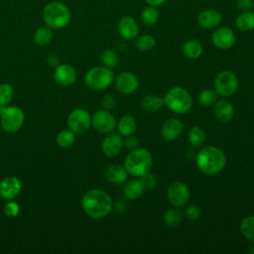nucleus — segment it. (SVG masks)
Wrapping results in <instances>:
<instances>
[{
	"label": "nucleus",
	"instance_id": "f257e3e1",
	"mask_svg": "<svg viewBox=\"0 0 254 254\" xmlns=\"http://www.w3.org/2000/svg\"><path fill=\"white\" fill-rule=\"evenodd\" d=\"M83 211L91 218L100 219L106 217L112 207L113 201L111 196L103 190L92 189L86 191L81 198Z\"/></svg>",
	"mask_w": 254,
	"mask_h": 254
},
{
	"label": "nucleus",
	"instance_id": "f03ea898",
	"mask_svg": "<svg viewBox=\"0 0 254 254\" xmlns=\"http://www.w3.org/2000/svg\"><path fill=\"white\" fill-rule=\"evenodd\" d=\"M195 162L201 173L214 176L224 169L226 157L221 149L215 146H205L198 151Z\"/></svg>",
	"mask_w": 254,
	"mask_h": 254
},
{
	"label": "nucleus",
	"instance_id": "7ed1b4c3",
	"mask_svg": "<svg viewBox=\"0 0 254 254\" xmlns=\"http://www.w3.org/2000/svg\"><path fill=\"white\" fill-rule=\"evenodd\" d=\"M153 164L151 153L145 148H136L131 150L124 160V168L128 175L133 177H142L150 172Z\"/></svg>",
	"mask_w": 254,
	"mask_h": 254
},
{
	"label": "nucleus",
	"instance_id": "20e7f679",
	"mask_svg": "<svg viewBox=\"0 0 254 254\" xmlns=\"http://www.w3.org/2000/svg\"><path fill=\"white\" fill-rule=\"evenodd\" d=\"M70 11L62 2H49L43 9V18L48 27L51 29H63L70 21Z\"/></svg>",
	"mask_w": 254,
	"mask_h": 254
},
{
	"label": "nucleus",
	"instance_id": "39448f33",
	"mask_svg": "<svg viewBox=\"0 0 254 254\" xmlns=\"http://www.w3.org/2000/svg\"><path fill=\"white\" fill-rule=\"evenodd\" d=\"M165 105L178 114L188 113L192 106V98L190 92L179 86L170 88L164 96Z\"/></svg>",
	"mask_w": 254,
	"mask_h": 254
},
{
	"label": "nucleus",
	"instance_id": "423d86ee",
	"mask_svg": "<svg viewBox=\"0 0 254 254\" xmlns=\"http://www.w3.org/2000/svg\"><path fill=\"white\" fill-rule=\"evenodd\" d=\"M114 75L106 66H94L90 68L84 77L85 84L93 90H104L113 82Z\"/></svg>",
	"mask_w": 254,
	"mask_h": 254
},
{
	"label": "nucleus",
	"instance_id": "0eeeda50",
	"mask_svg": "<svg viewBox=\"0 0 254 254\" xmlns=\"http://www.w3.org/2000/svg\"><path fill=\"white\" fill-rule=\"evenodd\" d=\"M25 121L22 109L17 106H5L0 113V123L4 131L14 133L21 129Z\"/></svg>",
	"mask_w": 254,
	"mask_h": 254
},
{
	"label": "nucleus",
	"instance_id": "6e6552de",
	"mask_svg": "<svg viewBox=\"0 0 254 254\" xmlns=\"http://www.w3.org/2000/svg\"><path fill=\"white\" fill-rule=\"evenodd\" d=\"M238 89V79L231 70H221L214 79V90L223 97H229L236 93Z\"/></svg>",
	"mask_w": 254,
	"mask_h": 254
},
{
	"label": "nucleus",
	"instance_id": "1a4fd4ad",
	"mask_svg": "<svg viewBox=\"0 0 254 254\" xmlns=\"http://www.w3.org/2000/svg\"><path fill=\"white\" fill-rule=\"evenodd\" d=\"M67 126L74 134H82L91 126V115L86 109L75 108L67 116Z\"/></svg>",
	"mask_w": 254,
	"mask_h": 254
},
{
	"label": "nucleus",
	"instance_id": "9d476101",
	"mask_svg": "<svg viewBox=\"0 0 254 254\" xmlns=\"http://www.w3.org/2000/svg\"><path fill=\"white\" fill-rule=\"evenodd\" d=\"M167 197L173 206L182 207L186 205L190 200V190L184 183L174 182L169 186L167 190Z\"/></svg>",
	"mask_w": 254,
	"mask_h": 254
},
{
	"label": "nucleus",
	"instance_id": "9b49d317",
	"mask_svg": "<svg viewBox=\"0 0 254 254\" xmlns=\"http://www.w3.org/2000/svg\"><path fill=\"white\" fill-rule=\"evenodd\" d=\"M116 124L114 116L106 109H99L91 116V125L102 134L111 133L115 129Z\"/></svg>",
	"mask_w": 254,
	"mask_h": 254
},
{
	"label": "nucleus",
	"instance_id": "f8f14e48",
	"mask_svg": "<svg viewBox=\"0 0 254 254\" xmlns=\"http://www.w3.org/2000/svg\"><path fill=\"white\" fill-rule=\"evenodd\" d=\"M211 41L216 48L220 50H228L234 46L236 36L232 29L228 27H220L212 33Z\"/></svg>",
	"mask_w": 254,
	"mask_h": 254
},
{
	"label": "nucleus",
	"instance_id": "ddd939ff",
	"mask_svg": "<svg viewBox=\"0 0 254 254\" xmlns=\"http://www.w3.org/2000/svg\"><path fill=\"white\" fill-rule=\"evenodd\" d=\"M54 79L61 86H69L73 84L76 79V71L70 64H60L57 67H55Z\"/></svg>",
	"mask_w": 254,
	"mask_h": 254
},
{
	"label": "nucleus",
	"instance_id": "4468645a",
	"mask_svg": "<svg viewBox=\"0 0 254 254\" xmlns=\"http://www.w3.org/2000/svg\"><path fill=\"white\" fill-rule=\"evenodd\" d=\"M123 137L117 133H108L101 143V151L107 157L117 156L123 147Z\"/></svg>",
	"mask_w": 254,
	"mask_h": 254
},
{
	"label": "nucleus",
	"instance_id": "2eb2a0df",
	"mask_svg": "<svg viewBox=\"0 0 254 254\" xmlns=\"http://www.w3.org/2000/svg\"><path fill=\"white\" fill-rule=\"evenodd\" d=\"M117 90L123 94H132L139 87V80L137 76L131 72L120 73L115 80Z\"/></svg>",
	"mask_w": 254,
	"mask_h": 254
},
{
	"label": "nucleus",
	"instance_id": "dca6fc26",
	"mask_svg": "<svg viewBox=\"0 0 254 254\" xmlns=\"http://www.w3.org/2000/svg\"><path fill=\"white\" fill-rule=\"evenodd\" d=\"M22 189V184L16 177H6L0 182V195L9 200L16 197Z\"/></svg>",
	"mask_w": 254,
	"mask_h": 254
},
{
	"label": "nucleus",
	"instance_id": "f3484780",
	"mask_svg": "<svg viewBox=\"0 0 254 254\" xmlns=\"http://www.w3.org/2000/svg\"><path fill=\"white\" fill-rule=\"evenodd\" d=\"M118 32L124 40H132L138 36L139 26L132 17L124 16L118 22Z\"/></svg>",
	"mask_w": 254,
	"mask_h": 254
},
{
	"label": "nucleus",
	"instance_id": "a211bd4d",
	"mask_svg": "<svg viewBox=\"0 0 254 254\" xmlns=\"http://www.w3.org/2000/svg\"><path fill=\"white\" fill-rule=\"evenodd\" d=\"M182 131H183L182 121L178 118H170L164 122L161 128V135L164 140L173 141L181 135Z\"/></svg>",
	"mask_w": 254,
	"mask_h": 254
},
{
	"label": "nucleus",
	"instance_id": "6ab92c4d",
	"mask_svg": "<svg viewBox=\"0 0 254 254\" xmlns=\"http://www.w3.org/2000/svg\"><path fill=\"white\" fill-rule=\"evenodd\" d=\"M213 112L216 119L220 122H228L233 118L234 108L230 101L226 99L216 100L213 104Z\"/></svg>",
	"mask_w": 254,
	"mask_h": 254
},
{
	"label": "nucleus",
	"instance_id": "aec40b11",
	"mask_svg": "<svg viewBox=\"0 0 254 254\" xmlns=\"http://www.w3.org/2000/svg\"><path fill=\"white\" fill-rule=\"evenodd\" d=\"M221 14L217 10L208 9L200 12L197 16L198 25L204 29H211L217 27L221 23Z\"/></svg>",
	"mask_w": 254,
	"mask_h": 254
},
{
	"label": "nucleus",
	"instance_id": "412c9836",
	"mask_svg": "<svg viewBox=\"0 0 254 254\" xmlns=\"http://www.w3.org/2000/svg\"><path fill=\"white\" fill-rule=\"evenodd\" d=\"M105 178L109 183L113 185H121L126 182L128 173L124 166L119 164H112L106 168Z\"/></svg>",
	"mask_w": 254,
	"mask_h": 254
},
{
	"label": "nucleus",
	"instance_id": "4be33fe9",
	"mask_svg": "<svg viewBox=\"0 0 254 254\" xmlns=\"http://www.w3.org/2000/svg\"><path fill=\"white\" fill-rule=\"evenodd\" d=\"M119 134L123 137L132 135L137 129V121L132 115H123L116 124Z\"/></svg>",
	"mask_w": 254,
	"mask_h": 254
},
{
	"label": "nucleus",
	"instance_id": "5701e85b",
	"mask_svg": "<svg viewBox=\"0 0 254 254\" xmlns=\"http://www.w3.org/2000/svg\"><path fill=\"white\" fill-rule=\"evenodd\" d=\"M144 191H145V187L143 186L140 179L133 180V181L127 183L123 190L125 197L128 199H131V200H135V199L139 198L143 194Z\"/></svg>",
	"mask_w": 254,
	"mask_h": 254
},
{
	"label": "nucleus",
	"instance_id": "b1692460",
	"mask_svg": "<svg viewBox=\"0 0 254 254\" xmlns=\"http://www.w3.org/2000/svg\"><path fill=\"white\" fill-rule=\"evenodd\" d=\"M141 105H142V108L147 112H150V113L157 112L163 107V105H165L164 97H161L155 94H148L143 97L141 101Z\"/></svg>",
	"mask_w": 254,
	"mask_h": 254
},
{
	"label": "nucleus",
	"instance_id": "393cba45",
	"mask_svg": "<svg viewBox=\"0 0 254 254\" xmlns=\"http://www.w3.org/2000/svg\"><path fill=\"white\" fill-rule=\"evenodd\" d=\"M203 52L201 44L196 40H189L183 46L184 55L191 60L198 59Z\"/></svg>",
	"mask_w": 254,
	"mask_h": 254
},
{
	"label": "nucleus",
	"instance_id": "a878e982",
	"mask_svg": "<svg viewBox=\"0 0 254 254\" xmlns=\"http://www.w3.org/2000/svg\"><path fill=\"white\" fill-rule=\"evenodd\" d=\"M236 27L240 31H251L254 29V12H243L236 18L235 21Z\"/></svg>",
	"mask_w": 254,
	"mask_h": 254
},
{
	"label": "nucleus",
	"instance_id": "bb28decb",
	"mask_svg": "<svg viewBox=\"0 0 254 254\" xmlns=\"http://www.w3.org/2000/svg\"><path fill=\"white\" fill-rule=\"evenodd\" d=\"M188 140L191 146L199 148L203 145L205 141V132L199 126H193L190 129L188 134Z\"/></svg>",
	"mask_w": 254,
	"mask_h": 254
},
{
	"label": "nucleus",
	"instance_id": "cd10ccee",
	"mask_svg": "<svg viewBox=\"0 0 254 254\" xmlns=\"http://www.w3.org/2000/svg\"><path fill=\"white\" fill-rule=\"evenodd\" d=\"M53 39L52 29L48 26L40 27L34 34V41L38 46L45 47L51 43Z\"/></svg>",
	"mask_w": 254,
	"mask_h": 254
},
{
	"label": "nucleus",
	"instance_id": "c85d7f7f",
	"mask_svg": "<svg viewBox=\"0 0 254 254\" xmlns=\"http://www.w3.org/2000/svg\"><path fill=\"white\" fill-rule=\"evenodd\" d=\"M241 234L249 241L254 243V215L244 217L239 225Z\"/></svg>",
	"mask_w": 254,
	"mask_h": 254
},
{
	"label": "nucleus",
	"instance_id": "c756f323",
	"mask_svg": "<svg viewBox=\"0 0 254 254\" xmlns=\"http://www.w3.org/2000/svg\"><path fill=\"white\" fill-rule=\"evenodd\" d=\"M163 220L168 226H177L182 223L183 214L177 208H170L164 213Z\"/></svg>",
	"mask_w": 254,
	"mask_h": 254
},
{
	"label": "nucleus",
	"instance_id": "7c9ffc66",
	"mask_svg": "<svg viewBox=\"0 0 254 254\" xmlns=\"http://www.w3.org/2000/svg\"><path fill=\"white\" fill-rule=\"evenodd\" d=\"M74 140H75L74 132H72L69 128L60 131L57 135V143L62 148L70 147L74 143Z\"/></svg>",
	"mask_w": 254,
	"mask_h": 254
},
{
	"label": "nucleus",
	"instance_id": "2f4dec72",
	"mask_svg": "<svg viewBox=\"0 0 254 254\" xmlns=\"http://www.w3.org/2000/svg\"><path fill=\"white\" fill-rule=\"evenodd\" d=\"M217 98V93L214 89L210 88H205L201 90L198 95H197V100L200 105L202 106H210L213 105L214 102L216 101Z\"/></svg>",
	"mask_w": 254,
	"mask_h": 254
},
{
	"label": "nucleus",
	"instance_id": "473e14b6",
	"mask_svg": "<svg viewBox=\"0 0 254 254\" xmlns=\"http://www.w3.org/2000/svg\"><path fill=\"white\" fill-rule=\"evenodd\" d=\"M141 19L147 26L155 25L159 19V12L154 6L146 7L141 14Z\"/></svg>",
	"mask_w": 254,
	"mask_h": 254
},
{
	"label": "nucleus",
	"instance_id": "72a5a7b5",
	"mask_svg": "<svg viewBox=\"0 0 254 254\" xmlns=\"http://www.w3.org/2000/svg\"><path fill=\"white\" fill-rule=\"evenodd\" d=\"M14 96L13 86L9 83L0 84V105L7 106Z\"/></svg>",
	"mask_w": 254,
	"mask_h": 254
},
{
	"label": "nucleus",
	"instance_id": "f704fd0d",
	"mask_svg": "<svg viewBox=\"0 0 254 254\" xmlns=\"http://www.w3.org/2000/svg\"><path fill=\"white\" fill-rule=\"evenodd\" d=\"M156 46V40L151 35H142L136 41V48L140 51H150Z\"/></svg>",
	"mask_w": 254,
	"mask_h": 254
},
{
	"label": "nucleus",
	"instance_id": "c9c22d12",
	"mask_svg": "<svg viewBox=\"0 0 254 254\" xmlns=\"http://www.w3.org/2000/svg\"><path fill=\"white\" fill-rule=\"evenodd\" d=\"M101 62L104 64V66L108 68H113L118 64L119 58L114 51L106 50L101 55Z\"/></svg>",
	"mask_w": 254,
	"mask_h": 254
},
{
	"label": "nucleus",
	"instance_id": "e433bc0d",
	"mask_svg": "<svg viewBox=\"0 0 254 254\" xmlns=\"http://www.w3.org/2000/svg\"><path fill=\"white\" fill-rule=\"evenodd\" d=\"M20 212V206L18 202L9 199L4 205V213L8 217H16Z\"/></svg>",
	"mask_w": 254,
	"mask_h": 254
},
{
	"label": "nucleus",
	"instance_id": "4c0bfd02",
	"mask_svg": "<svg viewBox=\"0 0 254 254\" xmlns=\"http://www.w3.org/2000/svg\"><path fill=\"white\" fill-rule=\"evenodd\" d=\"M140 181L142 182L143 186L145 187V190H152L156 186V178L154 175H152L150 172L146 173L142 177H140Z\"/></svg>",
	"mask_w": 254,
	"mask_h": 254
},
{
	"label": "nucleus",
	"instance_id": "58836bf2",
	"mask_svg": "<svg viewBox=\"0 0 254 254\" xmlns=\"http://www.w3.org/2000/svg\"><path fill=\"white\" fill-rule=\"evenodd\" d=\"M200 213H201L200 208H199L197 205H195V204H190V205H189V206L187 207V209H186V215H187V217L190 218V219H191V220H196V219H198L199 216H200Z\"/></svg>",
	"mask_w": 254,
	"mask_h": 254
},
{
	"label": "nucleus",
	"instance_id": "ea45409f",
	"mask_svg": "<svg viewBox=\"0 0 254 254\" xmlns=\"http://www.w3.org/2000/svg\"><path fill=\"white\" fill-rule=\"evenodd\" d=\"M116 104V99L111 94H105L101 99V105L103 109L110 110L112 109Z\"/></svg>",
	"mask_w": 254,
	"mask_h": 254
},
{
	"label": "nucleus",
	"instance_id": "a19ab883",
	"mask_svg": "<svg viewBox=\"0 0 254 254\" xmlns=\"http://www.w3.org/2000/svg\"><path fill=\"white\" fill-rule=\"evenodd\" d=\"M123 143L128 149H131V150L139 147V139L137 137H135L133 134L126 136L125 139L123 140Z\"/></svg>",
	"mask_w": 254,
	"mask_h": 254
},
{
	"label": "nucleus",
	"instance_id": "79ce46f5",
	"mask_svg": "<svg viewBox=\"0 0 254 254\" xmlns=\"http://www.w3.org/2000/svg\"><path fill=\"white\" fill-rule=\"evenodd\" d=\"M237 8L242 12L250 11L254 7L253 0H236Z\"/></svg>",
	"mask_w": 254,
	"mask_h": 254
},
{
	"label": "nucleus",
	"instance_id": "37998d69",
	"mask_svg": "<svg viewBox=\"0 0 254 254\" xmlns=\"http://www.w3.org/2000/svg\"><path fill=\"white\" fill-rule=\"evenodd\" d=\"M48 64L53 66V67H57L60 64V59L56 56V55H51L48 57Z\"/></svg>",
	"mask_w": 254,
	"mask_h": 254
},
{
	"label": "nucleus",
	"instance_id": "c03bdc74",
	"mask_svg": "<svg viewBox=\"0 0 254 254\" xmlns=\"http://www.w3.org/2000/svg\"><path fill=\"white\" fill-rule=\"evenodd\" d=\"M147 2V4H149L150 6H154V7H157V6H160L162 5L163 3H165L167 0H145Z\"/></svg>",
	"mask_w": 254,
	"mask_h": 254
}]
</instances>
